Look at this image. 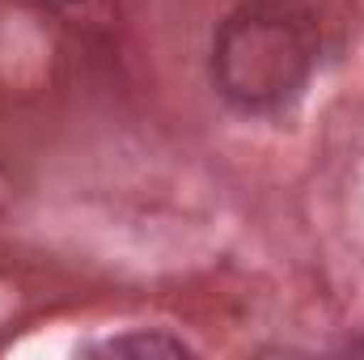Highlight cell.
<instances>
[{"mask_svg": "<svg viewBox=\"0 0 364 360\" xmlns=\"http://www.w3.org/2000/svg\"><path fill=\"white\" fill-rule=\"evenodd\" d=\"M64 4H77V0H64Z\"/></svg>", "mask_w": 364, "mask_h": 360, "instance_id": "obj_3", "label": "cell"}, {"mask_svg": "<svg viewBox=\"0 0 364 360\" xmlns=\"http://www.w3.org/2000/svg\"><path fill=\"white\" fill-rule=\"evenodd\" d=\"M314 26L288 4H246L212 47V77L242 110H272L301 90L314 64Z\"/></svg>", "mask_w": 364, "mask_h": 360, "instance_id": "obj_1", "label": "cell"}, {"mask_svg": "<svg viewBox=\"0 0 364 360\" xmlns=\"http://www.w3.org/2000/svg\"><path fill=\"white\" fill-rule=\"evenodd\" d=\"M106 356H186V344L170 335H119L110 344H102Z\"/></svg>", "mask_w": 364, "mask_h": 360, "instance_id": "obj_2", "label": "cell"}]
</instances>
